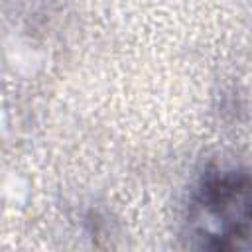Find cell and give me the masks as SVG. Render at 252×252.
<instances>
[{
    "mask_svg": "<svg viewBox=\"0 0 252 252\" xmlns=\"http://www.w3.org/2000/svg\"><path fill=\"white\" fill-rule=\"evenodd\" d=\"M185 226L199 248H252V177L234 167L207 171L189 199Z\"/></svg>",
    "mask_w": 252,
    "mask_h": 252,
    "instance_id": "obj_1",
    "label": "cell"
}]
</instances>
